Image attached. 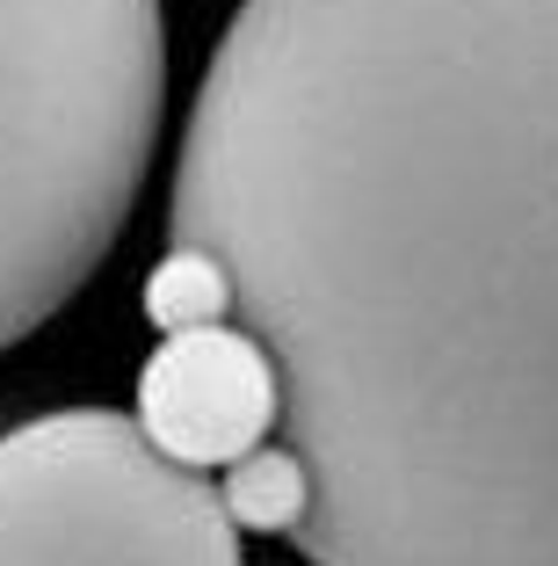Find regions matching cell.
Here are the masks:
<instances>
[{"mask_svg": "<svg viewBox=\"0 0 558 566\" xmlns=\"http://www.w3.org/2000/svg\"><path fill=\"white\" fill-rule=\"evenodd\" d=\"M167 109L160 0H0V349L109 262Z\"/></svg>", "mask_w": 558, "mask_h": 566, "instance_id": "2", "label": "cell"}, {"mask_svg": "<svg viewBox=\"0 0 558 566\" xmlns=\"http://www.w3.org/2000/svg\"><path fill=\"white\" fill-rule=\"evenodd\" d=\"M146 319L160 334H181V327H211V319H232V283L211 254L197 248H167L146 276Z\"/></svg>", "mask_w": 558, "mask_h": 566, "instance_id": "6", "label": "cell"}, {"mask_svg": "<svg viewBox=\"0 0 558 566\" xmlns=\"http://www.w3.org/2000/svg\"><path fill=\"white\" fill-rule=\"evenodd\" d=\"M138 429L189 472H232L283 436V370L240 319L160 334L138 370Z\"/></svg>", "mask_w": 558, "mask_h": 566, "instance_id": "4", "label": "cell"}, {"mask_svg": "<svg viewBox=\"0 0 558 566\" xmlns=\"http://www.w3.org/2000/svg\"><path fill=\"white\" fill-rule=\"evenodd\" d=\"M167 248L283 370L305 566H558V0H240Z\"/></svg>", "mask_w": 558, "mask_h": 566, "instance_id": "1", "label": "cell"}, {"mask_svg": "<svg viewBox=\"0 0 558 566\" xmlns=\"http://www.w3.org/2000/svg\"><path fill=\"white\" fill-rule=\"evenodd\" d=\"M0 566H246L211 472L175 465L138 415L51 407L0 429Z\"/></svg>", "mask_w": 558, "mask_h": 566, "instance_id": "3", "label": "cell"}, {"mask_svg": "<svg viewBox=\"0 0 558 566\" xmlns=\"http://www.w3.org/2000/svg\"><path fill=\"white\" fill-rule=\"evenodd\" d=\"M218 494H225V509H232L240 531L297 537V523H305V509H313V472H305V458L276 436V443H262L254 458H240V465L218 480Z\"/></svg>", "mask_w": 558, "mask_h": 566, "instance_id": "5", "label": "cell"}, {"mask_svg": "<svg viewBox=\"0 0 558 566\" xmlns=\"http://www.w3.org/2000/svg\"><path fill=\"white\" fill-rule=\"evenodd\" d=\"M0 429H8V400H0Z\"/></svg>", "mask_w": 558, "mask_h": 566, "instance_id": "7", "label": "cell"}]
</instances>
